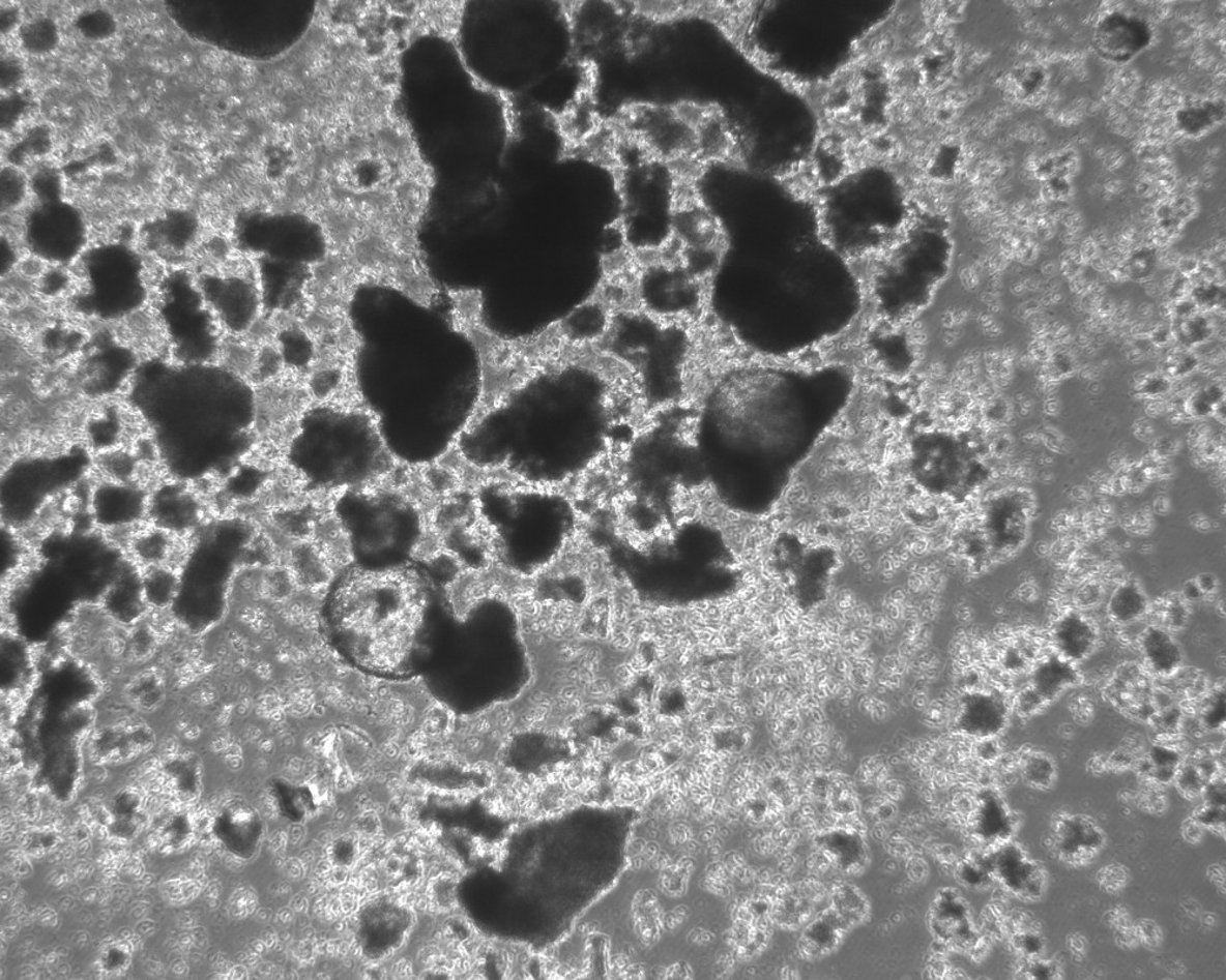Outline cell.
Instances as JSON below:
<instances>
[{"label": "cell", "mask_w": 1226, "mask_h": 980, "mask_svg": "<svg viewBox=\"0 0 1226 980\" xmlns=\"http://www.w3.org/2000/svg\"><path fill=\"white\" fill-rule=\"evenodd\" d=\"M841 368L730 372L692 418L705 485L732 508L762 511L850 396Z\"/></svg>", "instance_id": "cell-1"}, {"label": "cell", "mask_w": 1226, "mask_h": 980, "mask_svg": "<svg viewBox=\"0 0 1226 980\" xmlns=\"http://www.w3.org/2000/svg\"><path fill=\"white\" fill-rule=\"evenodd\" d=\"M443 575L415 559L385 569L350 565L323 599L326 642L366 676L424 678L457 617Z\"/></svg>", "instance_id": "cell-2"}, {"label": "cell", "mask_w": 1226, "mask_h": 980, "mask_svg": "<svg viewBox=\"0 0 1226 980\" xmlns=\"http://www.w3.org/2000/svg\"><path fill=\"white\" fill-rule=\"evenodd\" d=\"M615 395L595 366L565 363L526 378L489 410L496 450L486 468H504L524 482L568 481L605 455L617 429Z\"/></svg>", "instance_id": "cell-3"}, {"label": "cell", "mask_w": 1226, "mask_h": 980, "mask_svg": "<svg viewBox=\"0 0 1226 980\" xmlns=\"http://www.w3.org/2000/svg\"><path fill=\"white\" fill-rule=\"evenodd\" d=\"M519 672L521 651L508 610L481 601L456 617L424 679L433 695L457 709L501 694Z\"/></svg>", "instance_id": "cell-4"}, {"label": "cell", "mask_w": 1226, "mask_h": 980, "mask_svg": "<svg viewBox=\"0 0 1226 980\" xmlns=\"http://www.w3.org/2000/svg\"><path fill=\"white\" fill-rule=\"evenodd\" d=\"M609 349L635 375L644 405L666 410L682 397L691 337L678 322L648 313H623L611 319Z\"/></svg>", "instance_id": "cell-5"}, {"label": "cell", "mask_w": 1226, "mask_h": 980, "mask_svg": "<svg viewBox=\"0 0 1226 980\" xmlns=\"http://www.w3.org/2000/svg\"><path fill=\"white\" fill-rule=\"evenodd\" d=\"M337 515L353 564L385 569L414 559L422 523L409 500L390 492L349 491L339 500Z\"/></svg>", "instance_id": "cell-6"}, {"label": "cell", "mask_w": 1226, "mask_h": 980, "mask_svg": "<svg viewBox=\"0 0 1226 980\" xmlns=\"http://www.w3.org/2000/svg\"><path fill=\"white\" fill-rule=\"evenodd\" d=\"M702 113L693 106H639L625 113L622 129L660 161L696 162V128Z\"/></svg>", "instance_id": "cell-7"}, {"label": "cell", "mask_w": 1226, "mask_h": 980, "mask_svg": "<svg viewBox=\"0 0 1226 980\" xmlns=\"http://www.w3.org/2000/svg\"><path fill=\"white\" fill-rule=\"evenodd\" d=\"M770 564L786 580L798 605L812 608L828 596L839 557L829 545H806L794 535H783L772 545Z\"/></svg>", "instance_id": "cell-8"}, {"label": "cell", "mask_w": 1226, "mask_h": 980, "mask_svg": "<svg viewBox=\"0 0 1226 980\" xmlns=\"http://www.w3.org/2000/svg\"><path fill=\"white\" fill-rule=\"evenodd\" d=\"M638 296L648 315L678 322L693 315L703 301L701 279L691 275L678 259H655L638 277Z\"/></svg>", "instance_id": "cell-9"}, {"label": "cell", "mask_w": 1226, "mask_h": 980, "mask_svg": "<svg viewBox=\"0 0 1226 980\" xmlns=\"http://www.w3.org/2000/svg\"><path fill=\"white\" fill-rule=\"evenodd\" d=\"M197 285L225 336H245L261 319V290L250 272L205 273Z\"/></svg>", "instance_id": "cell-10"}, {"label": "cell", "mask_w": 1226, "mask_h": 980, "mask_svg": "<svg viewBox=\"0 0 1226 980\" xmlns=\"http://www.w3.org/2000/svg\"><path fill=\"white\" fill-rule=\"evenodd\" d=\"M149 498L139 483L103 479L91 492L92 519L110 531L135 528L148 517Z\"/></svg>", "instance_id": "cell-11"}, {"label": "cell", "mask_w": 1226, "mask_h": 980, "mask_svg": "<svg viewBox=\"0 0 1226 980\" xmlns=\"http://www.w3.org/2000/svg\"><path fill=\"white\" fill-rule=\"evenodd\" d=\"M148 517L152 526L177 536L196 528L203 517V505L188 485L165 482L150 495Z\"/></svg>", "instance_id": "cell-12"}, {"label": "cell", "mask_w": 1226, "mask_h": 980, "mask_svg": "<svg viewBox=\"0 0 1226 980\" xmlns=\"http://www.w3.org/2000/svg\"><path fill=\"white\" fill-rule=\"evenodd\" d=\"M1151 31L1143 19L1114 12L1098 24L1094 44L1102 57L1111 62L1125 63L1134 59L1147 47Z\"/></svg>", "instance_id": "cell-13"}, {"label": "cell", "mask_w": 1226, "mask_h": 980, "mask_svg": "<svg viewBox=\"0 0 1226 980\" xmlns=\"http://www.w3.org/2000/svg\"><path fill=\"white\" fill-rule=\"evenodd\" d=\"M1008 709L1003 700L992 692H969L959 712V726L970 736L989 738L1005 724Z\"/></svg>", "instance_id": "cell-14"}, {"label": "cell", "mask_w": 1226, "mask_h": 980, "mask_svg": "<svg viewBox=\"0 0 1226 980\" xmlns=\"http://www.w3.org/2000/svg\"><path fill=\"white\" fill-rule=\"evenodd\" d=\"M1027 506L1012 499L1011 508L1004 503L992 505L986 516V535L995 548L1016 550L1027 535Z\"/></svg>", "instance_id": "cell-15"}, {"label": "cell", "mask_w": 1226, "mask_h": 980, "mask_svg": "<svg viewBox=\"0 0 1226 980\" xmlns=\"http://www.w3.org/2000/svg\"><path fill=\"white\" fill-rule=\"evenodd\" d=\"M105 606L109 616L118 622L135 623L148 606L143 592L142 572L137 571L135 566L123 568L106 593Z\"/></svg>", "instance_id": "cell-16"}, {"label": "cell", "mask_w": 1226, "mask_h": 980, "mask_svg": "<svg viewBox=\"0 0 1226 980\" xmlns=\"http://www.w3.org/2000/svg\"><path fill=\"white\" fill-rule=\"evenodd\" d=\"M1054 643L1059 656L1075 663L1082 661L1094 650L1097 632L1089 620L1079 613L1071 612L1059 618L1055 624Z\"/></svg>", "instance_id": "cell-17"}, {"label": "cell", "mask_w": 1226, "mask_h": 980, "mask_svg": "<svg viewBox=\"0 0 1226 980\" xmlns=\"http://www.w3.org/2000/svg\"><path fill=\"white\" fill-rule=\"evenodd\" d=\"M1144 662L1158 676L1170 677L1181 669L1184 655L1180 645L1170 632L1150 626L1141 637Z\"/></svg>", "instance_id": "cell-18"}, {"label": "cell", "mask_w": 1226, "mask_h": 980, "mask_svg": "<svg viewBox=\"0 0 1226 980\" xmlns=\"http://www.w3.org/2000/svg\"><path fill=\"white\" fill-rule=\"evenodd\" d=\"M176 535L152 525L135 531L128 543L133 559L143 568L170 565L176 556Z\"/></svg>", "instance_id": "cell-19"}, {"label": "cell", "mask_w": 1226, "mask_h": 980, "mask_svg": "<svg viewBox=\"0 0 1226 980\" xmlns=\"http://www.w3.org/2000/svg\"><path fill=\"white\" fill-rule=\"evenodd\" d=\"M611 324L602 304L588 303L579 306L563 320V332L573 343H588L605 336Z\"/></svg>", "instance_id": "cell-20"}, {"label": "cell", "mask_w": 1226, "mask_h": 980, "mask_svg": "<svg viewBox=\"0 0 1226 980\" xmlns=\"http://www.w3.org/2000/svg\"><path fill=\"white\" fill-rule=\"evenodd\" d=\"M1076 680L1075 665L1059 655L1039 663L1031 675L1032 689L1044 700L1055 697Z\"/></svg>", "instance_id": "cell-21"}, {"label": "cell", "mask_w": 1226, "mask_h": 980, "mask_svg": "<svg viewBox=\"0 0 1226 980\" xmlns=\"http://www.w3.org/2000/svg\"><path fill=\"white\" fill-rule=\"evenodd\" d=\"M143 592L146 604L165 610L177 596L179 578L170 565L150 566L142 572Z\"/></svg>", "instance_id": "cell-22"}, {"label": "cell", "mask_w": 1226, "mask_h": 980, "mask_svg": "<svg viewBox=\"0 0 1226 980\" xmlns=\"http://www.w3.org/2000/svg\"><path fill=\"white\" fill-rule=\"evenodd\" d=\"M142 466L135 451L126 445L97 453L96 456V468L108 481L138 483Z\"/></svg>", "instance_id": "cell-23"}, {"label": "cell", "mask_w": 1226, "mask_h": 980, "mask_svg": "<svg viewBox=\"0 0 1226 980\" xmlns=\"http://www.w3.org/2000/svg\"><path fill=\"white\" fill-rule=\"evenodd\" d=\"M1148 599L1134 582L1119 585L1109 601V615L1118 624H1132L1145 616Z\"/></svg>", "instance_id": "cell-24"}, {"label": "cell", "mask_w": 1226, "mask_h": 980, "mask_svg": "<svg viewBox=\"0 0 1226 980\" xmlns=\"http://www.w3.org/2000/svg\"><path fill=\"white\" fill-rule=\"evenodd\" d=\"M843 925L844 923L836 913L835 916L824 915L821 919L813 922L804 932L801 939L804 952L813 957L822 956L835 950L837 945L841 943Z\"/></svg>", "instance_id": "cell-25"}, {"label": "cell", "mask_w": 1226, "mask_h": 980, "mask_svg": "<svg viewBox=\"0 0 1226 980\" xmlns=\"http://www.w3.org/2000/svg\"><path fill=\"white\" fill-rule=\"evenodd\" d=\"M28 192V184L23 173L16 167H4L2 171V209L5 212L14 211L22 204Z\"/></svg>", "instance_id": "cell-26"}, {"label": "cell", "mask_w": 1226, "mask_h": 980, "mask_svg": "<svg viewBox=\"0 0 1226 980\" xmlns=\"http://www.w3.org/2000/svg\"><path fill=\"white\" fill-rule=\"evenodd\" d=\"M38 292L45 298L56 299L66 296V293L71 292L72 287L76 286V278H72L70 273L62 269L61 265L47 268L36 281Z\"/></svg>", "instance_id": "cell-27"}, {"label": "cell", "mask_w": 1226, "mask_h": 980, "mask_svg": "<svg viewBox=\"0 0 1226 980\" xmlns=\"http://www.w3.org/2000/svg\"><path fill=\"white\" fill-rule=\"evenodd\" d=\"M835 903L837 905L835 913L844 924L859 923L868 915V903L859 891L849 888L843 889L841 892L838 891Z\"/></svg>", "instance_id": "cell-28"}, {"label": "cell", "mask_w": 1226, "mask_h": 980, "mask_svg": "<svg viewBox=\"0 0 1226 980\" xmlns=\"http://www.w3.org/2000/svg\"><path fill=\"white\" fill-rule=\"evenodd\" d=\"M1180 128L1190 136L1203 135V131L1212 128L1216 121V113L1210 109H1202L1199 107H1192L1186 109L1177 117Z\"/></svg>", "instance_id": "cell-29"}, {"label": "cell", "mask_w": 1226, "mask_h": 980, "mask_svg": "<svg viewBox=\"0 0 1226 980\" xmlns=\"http://www.w3.org/2000/svg\"><path fill=\"white\" fill-rule=\"evenodd\" d=\"M1024 775L1034 785H1048L1054 775L1052 764L1045 756H1032L1024 766Z\"/></svg>", "instance_id": "cell-30"}, {"label": "cell", "mask_w": 1226, "mask_h": 980, "mask_svg": "<svg viewBox=\"0 0 1226 980\" xmlns=\"http://www.w3.org/2000/svg\"><path fill=\"white\" fill-rule=\"evenodd\" d=\"M1175 777L1178 786H1180L1186 796L1201 795L1204 786V777L1196 765H1185L1180 771L1176 772Z\"/></svg>", "instance_id": "cell-31"}, {"label": "cell", "mask_w": 1226, "mask_h": 980, "mask_svg": "<svg viewBox=\"0 0 1226 980\" xmlns=\"http://www.w3.org/2000/svg\"><path fill=\"white\" fill-rule=\"evenodd\" d=\"M1196 822L1201 826L1217 828L1224 824V811L1219 806L1205 804L1204 808L1197 812Z\"/></svg>", "instance_id": "cell-32"}, {"label": "cell", "mask_w": 1226, "mask_h": 980, "mask_svg": "<svg viewBox=\"0 0 1226 980\" xmlns=\"http://www.w3.org/2000/svg\"><path fill=\"white\" fill-rule=\"evenodd\" d=\"M1126 882V872L1118 866H1108L1101 874V883L1104 884L1105 889L1116 891L1122 888Z\"/></svg>", "instance_id": "cell-33"}, {"label": "cell", "mask_w": 1226, "mask_h": 980, "mask_svg": "<svg viewBox=\"0 0 1226 980\" xmlns=\"http://www.w3.org/2000/svg\"><path fill=\"white\" fill-rule=\"evenodd\" d=\"M1136 932H1137L1138 939L1142 940L1143 943L1151 946V948H1152V946H1156L1159 943H1161V940H1162L1161 930H1159L1158 926L1155 923L1150 922V920H1144V922L1142 920V923L1139 924Z\"/></svg>", "instance_id": "cell-34"}, {"label": "cell", "mask_w": 1226, "mask_h": 980, "mask_svg": "<svg viewBox=\"0 0 1226 980\" xmlns=\"http://www.w3.org/2000/svg\"><path fill=\"white\" fill-rule=\"evenodd\" d=\"M1224 793H1225L1224 783L1222 781H1212L1210 783H1208V785H1204L1203 790H1202V795L1204 796L1205 804L1212 805V806H1219V808H1222V806L1224 805V800H1225Z\"/></svg>", "instance_id": "cell-35"}, {"label": "cell", "mask_w": 1226, "mask_h": 980, "mask_svg": "<svg viewBox=\"0 0 1226 980\" xmlns=\"http://www.w3.org/2000/svg\"><path fill=\"white\" fill-rule=\"evenodd\" d=\"M2 251H3L2 273H3V276H6V275H9V273L12 270H14L17 265H19V262L17 259L16 245H14V243H12L10 241V239L8 237H3Z\"/></svg>", "instance_id": "cell-36"}, {"label": "cell", "mask_w": 1226, "mask_h": 980, "mask_svg": "<svg viewBox=\"0 0 1226 980\" xmlns=\"http://www.w3.org/2000/svg\"><path fill=\"white\" fill-rule=\"evenodd\" d=\"M1201 833H1202L1201 825H1199L1196 822V820H1194V822L1186 823L1184 825V835L1191 842H1197L1198 839L1201 838V836H1202Z\"/></svg>", "instance_id": "cell-37"}, {"label": "cell", "mask_w": 1226, "mask_h": 980, "mask_svg": "<svg viewBox=\"0 0 1226 980\" xmlns=\"http://www.w3.org/2000/svg\"><path fill=\"white\" fill-rule=\"evenodd\" d=\"M193 940H195V943L198 944L199 946H202V944H205V942H206L205 930L202 928L195 929V931H193Z\"/></svg>", "instance_id": "cell-38"}, {"label": "cell", "mask_w": 1226, "mask_h": 980, "mask_svg": "<svg viewBox=\"0 0 1226 980\" xmlns=\"http://www.w3.org/2000/svg\"><path fill=\"white\" fill-rule=\"evenodd\" d=\"M179 944H181V948L184 951H188L191 949V946L193 944H195V940H193V937L184 936L181 938V943H179Z\"/></svg>", "instance_id": "cell-39"}, {"label": "cell", "mask_w": 1226, "mask_h": 980, "mask_svg": "<svg viewBox=\"0 0 1226 980\" xmlns=\"http://www.w3.org/2000/svg\"><path fill=\"white\" fill-rule=\"evenodd\" d=\"M193 923H195V919H193L192 916L184 915L181 917V924L184 926V928H192Z\"/></svg>", "instance_id": "cell-40"}, {"label": "cell", "mask_w": 1226, "mask_h": 980, "mask_svg": "<svg viewBox=\"0 0 1226 980\" xmlns=\"http://www.w3.org/2000/svg\"><path fill=\"white\" fill-rule=\"evenodd\" d=\"M173 971H175L177 975H182V973L185 971L184 963L181 961L176 962L173 964Z\"/></svg>", "instance_id": "cell-41"}, {"label": "cell", "mask_w": 1226, "mask_h": 980, "mask_svg": "<svg viewBox=\"0 0 1226 980\" xmlns=\"http://www.w3.org/2000/svg\"><path fill=\"white\" fill-rule=\"evenodd\" d=\"M110 898H111L110 891H103L101 895H99V901H101V903H108Z\"/></svg>", "instance_id": "cell-42"}, {"label": "cell", "mask_w": 1226, "mask_h": 980, "mask_svg": "<svg viewBox=\"0 0 1226 980\" xmlns=\"http://www.w3.org/2000/svg\"><path fill=\"white\" fill-rule=\"evenodd\" d=\"M149 842H150V845H151V847H155V845H157V844H158V839H157V837H156V836H151V837L149 838Z\"/></svg>", "instance_id": "cell-43"}]
</instances>
